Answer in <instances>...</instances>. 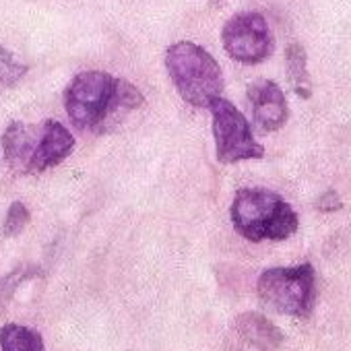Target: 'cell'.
Instances as JSON below:
<instances>
[{"mask_svg": "<svg viewBox=\"0 0 351 351\" xmlns=\"http://www.w3.org/2000/svg\"><path fill=\"white\" fill-rule=\"evenodd\" d=\"M213 114L215 153L221 163H238L265 157V147L254 138L246 116L226 97H215L209 106Z\"/></svg>", "mask_w": 351, "mask_h": 351, "instance_id": "5", "label": "cell"}, {"mask_svg": "<svg viewBox=\"0 0 351 351\" xmlns=\"http://www.w3.org/2000/svg\"><path fill=\"white\" fill-rule=\"evenodd\" d=\"M167 75L180 97L195 108H209L223 91L219 62L193 42H176L165 52Z\"/></svg>", "mask_w": 351, "mask_h": 351, "instance_id": "3", "label": "cell"}, {"mask_svg": "<svg viewBox=\"0 0 351 351\" xmlns=\"http://www.w3.org/2000/svg\"><path fill=\"white\" fill-rule=\"evenodd\" d=\"M248 101L252 106V118L263 132H277L289 118V106L285 93L275 81L258 79L248 85Z\"/></svg>", "mask_w": 351, "mask_h": 351, "instance_id": "7", "label": "cell"}, {"mask_svg": "<svg viewBox=\"0 0 351 351\" xmlns=\"http://www.w3.org/2000/svg\"><path fill=\"white\" fill-rule=\"evenodd\" d=\"M316 209L322 211V213H335V211L343 209V201H341V197H339L337 191H326V193H322L318 197Z\"/></svg>", "mask_w": 351, "mask_h": 351, "instance_id": "15", "label": "cell"}, {"mask_svg": "<svg viewBox=\"0 0 351 351\" xmlns=\"http://www.w3.org/2000/svg\"><path fill=\"white\" fill-rule=\"evenodd\" d=\"M75 149V136L58 120L42 122V134L38 149L34 153L29 173H42L58 163H62Z\"/></svg>", "mask_w": 351, "mask_h": 351, "instance_id": "8", "label": "cell"}, {"mask_svg": "<svg viewBox=\"0 0 351 351\" xmlns=\"http://www.w3.org/2000/svg\"><path fill=\"white\" fill-rule=\"evenodd\" d=\"M25 275H27V269H19L13 275H9L7 279H0V302L13 293V289L19 285V281L25 279Z\"/></svg>", "mask_w": 351, "mask_h": 351, "instance_id": "16", "label": "cell"}, {"mask_svg": "<svg viewBox=\"0 0 351 351\" xmlns=\"http://www.w3.org/2000/svg\"><path fill=\"white\" fill-rule=\"evenodd\" d=\"M221 42L230 58L242 64H261L275 50V38L261 13H238L223 25Z\"/></svg>", "mask_w": 351, "mask_h": 351, "instance_id": "6", "label": "cell"}, {"mask_svg": "<svg viewBox=\"0 0 351 351\" xmlns=\"http://www.w3.org/2000/svg\"><path fill=\"white\" fill-rule=\"evenodd\" d=\"M29 209L21 203V201H15L9 211H7V217H5V223H3V234L7 238H13V236H19L25 226L29 223Z\"/></svg>", "mask_w": 351, "mask_h": 351, "instance_id": "14", "label": "cell"}, {"mask_svg": "<svg viewBox=\"0 0 351 351\" xmlns=\"http://www.w3.org/2000/svg\"><path fill=\"white\" fill-rule=\"evenodd\" d=\"M230 215L234 230L250 242L287 240L300 228L293 207L281 195L267 189H240Z\"/></svg>", "mask_w": 351, "mask_h": 351, "instance_id": "2", "label": "cell"}, {"mask_svg": "<svg viewBox=\"0 0 351 351\" xmlns=\"http://www.w3.org/2000/svg\"><path fill=\"white\" fill-rule=\"evenodd\" d=\"M42 124H25L15 120L3 134V153L7 165L17 173H29L34 153L38 149Z\"/></svg>", "mask_w": 351, "mask_h": 351, "instance_id": "9", "label": "cell"}, {"mask_svg": "<svg viewBox=\"0 0 351 351\" xmlns=\"http://www.w3.org/2000/svg\"><path fill=\"white\" fill-rule=\"evenodd\" d=\"M0 347L3 351H46L44 339L38 330L15 322L0 328Z\"/></svg>", "mask_w": 351, "mask_h": 351, "instance_id": "12", "label": "cell"}, {"mask_svg": "<svg viewBox=\"0 0 351 351\" xmlns=\"http://www.w3.org/2000/svg\"><path fill=\"white\" fill-rule=\"evenodd\" d=\"M145 106V95L126 79L104 71L79 73L64 91V108L79 130L112 132L134 110Z\"/></svg>", "mask_w": 351, "mask_h": 351, "instance_id": "1", "label": "cell"}, {"mask_svg": "<svg viewBox=\"0 0 351 351\" xmlns=\"http://www.w3.org/2000/svg\"><path fill=\"white\" fill-rule=\"evenodd\" d=\"M258 298L275 312L306 318L316 300V275L310 263L267 269L258 277Z\"/></svg>", "mask_w": 351, "mask_h": 351, "instance_id": "4", "label": "cell"}, {"mask_svg": "<svg viewBox=\"0 0 351 351\" xmlns=\"http://www.w3.org/2000/svg\"><path fill=\"white\" fill-rule=\"evenodd\" d=\"M285 66H287V79L293 89V93L300 99L312 97V79L308 73V56L306 48L298 42H291L285 48Z\"/></svg>", "mask_w": 351, "mask_h": 351, "instance_id": "11", "label": "cell"}, {"mask_svg": "<svg viewBox=\"0 0 351 351\" xmlns=\"http://www.w3.org/2000/svg\"><path fill=\"white\" fill-rule=\"evenodd\" d=\"M27 64L19 62L11 50L0 46V85L13 87L27 75Z\"/></svg>", "mask_w": 351, "mask_h": 351, "instance_id": "13", "label": "cell"}, {"mask_svg": "<svg viewBox=\"0 0 351 351\" xmlns=\"http://www.w3.org/2000/svg\"><path fill=\"white\" fill-rule=\"evenodd\" d=\"M236 330L240 332L244 341H248L261 351H271L279 347L283 341V332L271 320H267L263 314H256V312L242 314L236 320Z\"/></svg>", "mask_w": 351, "mask_h": 351, "instance_id": "10", "label": "cell"}]
</instances>
